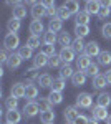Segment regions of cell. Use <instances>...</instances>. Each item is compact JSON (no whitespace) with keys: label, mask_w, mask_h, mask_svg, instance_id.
Returning <instances> with one entry per match:
<instances>
[{"label":"cell","mask_w":111,"mask_h":124,"mask_svg":"<svg viewBox=\"0 0 111 124\" xmlns=\"http://www.w3.org/2000/svg\"><path fill=\"white\" fill-rule=\"evenodd\" d=\"M27 17V8L23 7V5H17V7H13V18H25Z\"/></svg>","instance_id":"cell-34"},{"label":"cell","mask_w":111,"mask_h":124,"mask_svg":"<svg viewBox=\"0 0 111 124\" xmlns=\"http://www.w3.org/2000/svg\"><path fill=\"white\" fill-rule=\"evenodd\" d=\"M22 121V113L17 111V109H13V111H7V114H5V123L9 124H18Z\"/></svg>","instance_id":"cell-11"},{"label":"cell","mask_w":111,"mask_h":124,"mask_svg":"<svg viewBox=\"0 0 111 124\" xmlns=\"http://www.w3.org/2000/svg\"><path fill=\"white\" fill-rule=\"evenodd\" d=\"M48 101L51 103V106L61 104V103H63V94L58 93V91H50V94H48Z\"/></svg>","instance_id":"cell-23"},{"label":"cell","mask_w":111,"mask_h":124,"mask_svg":"<svg viewBox=\"0 0 111 124\" xmlns=\"http://www.w3.org/2000/svg\"><path fill=\"white\" fill-rule=\"evenodd\" d=\"M100 53H101V50H100V45H98L96 41L86 43V46H85V55H88L90 58H94V56H100Z\"/></svg>","instance_id":"cell-7"},{"label":"cell","mask_w":111,"mask_h":124,"mask_svg":"<svg viewBox=\"0 0 111 124\" xmlns=\"http://www.w3.org/2000/svg\"><path fill=\"white\" fill-rule=\"evenodd\" d=\"M22 56H20L18 53H12L10 55V58H9V61H7V66L10 68V70H17V68L22 65Z\"/></svg>","instance_id":"cell-14"},{"label":"cell","mask_w":111,"mask_h":124,"mask_svg":"<svg viewBox=\"0 0 111 124\" xmlns=\"http://www.w3.org/2000/svg\"><path fill=\"white\" fill-rule=\"evenodd\" d=\"M65 88H66V83H65L63 78H55V79H53V83H51V91H58V93H61Z\"/></svg>","instance_id":"cell-26"},{"label":"cell","mask_w":111,"mask_h":124,"mask_svg":"<svg viewBox=\"0 0 111 124\" xmlns=\"http://www.w3.org/2000/svg\"><path fill=\"white\" fill-rule=\"evenodd\" d=\"M88 124H98V121H96V119H94V117H91V119H90V121H88Z\"/></svg>","instance_id":"cell-54"},{"label":"cell","mask_w":111,"mask_h":124,"mask_svg":"<svg viewBox=\"0 0 111 124\" xmlns=\"http://www.w3.org/2000/svg\"><path fill=\"white\" fill-rule=\"evenodd\" d=\"M40 51L43 53V55H46L48 58H51L53 55H55V45H42V48H40Z\"/></svg>","instance_id":"cell-38"},{"label":"cell","mask_w":111,"mask_h":124,"mask_svg":"<svg viewBox=\"0 0 111 124\" xmlns=\"http://www.w3.org/2000/svg\"><path fill=\"white\" fill-rule=\"evenodd\" d=\"M106 109H108V108H101V106L96 104L94 108H93V111H91V113H93V117H94L96 121H106V119L110 117Z\"/></svg>","instance_id":"cell-9"},{"label":"cell","mask_w":111,"mask_h":124,"mask_svg":"<svg viewBox=\"0 0 111 124\" xmlns=\"http://www.w3.org/2000/svg\"><path fill=\"white\" fill-rule=\"evenodd\" d=\"M75 22H76V25H88L90 23V13L86 12V10H80L76 15H75Z\"/></svg>","instance_id":"cell-17"},{"label":"cell","mask_w":111,"mask_h":124,"mask_svg":"<svg viewBox=\"0 0 111 124\" xmlns=\"http://www.w3.org/2000/svg\"><path fill=\"white\" fill-rule=\"evenodd\" d=\"M75 33L78 38H85L90 33V25H75Z\"/></svg>","instance_id":"cell-25"},{"label":"cell","mask_w":111,"mask_h":124,"mask_svg":"<svg viewBox=\"0 0 111 124\" xmlns=\"http://www.w3.org/2000/svg\"><path fill=\"white\" fill-rule=\"evenodd\" d=\"M40 3H43L46 8H51V7H55V0H40Z\"/></svg>","instance_id":"cell-48"},{"label":"cell","mask_w":111,"mask_h":124,"mask_svg":"<svg viewBox=\"0 0 111 124\" xmlns=\"http://www.w3.org/2000/svg\"><path fill=\"white\" fill-rule=\"evenodd\" d=\"M5 108H7V111L18 109V99H17V98H13V96L7 98V99H5Z\"/></svg>","instance_id":"cell-36"},{"label":"cell","mask_w":111,"mask_h":124,"mask_svg":"<svg viewBox=\"0 0 111 124\" xmlns=\"http://www.w3.org/2000/svg\"><path fill=\"white\" fill-rule=\"evenodd\" d=\"M27 45L32 50H35V48H40V37H37V35H30L27 40Z\"/></svg>","instance_id":"cell-37"},{"label":"cell","mask_w":111,"mask_h":124,"mask_svg":"<svg viewBox=\"0 0 111 124\" xmlns=\"http://www.w3.org/2000/svg\"><path fill=\"white\" fill-rule=\"evenodd\" d=\"M88 121H90V119H88L86 116L80 114V116H78V117H76V119L73 121V124H88Z\"/></svg>","instance_id":"cell-46"},{"label":"cell","mask_w":111,"mask_h":124,"mask_svg":"<svg viewBox=\"0 0 111 124\" xmlns=\"http://www.w3.org/2000/svg\"><path fill=\"white\" fill-rule=\"evenodd\" d=\"M63 7H65L71 15H76V13L80 12V3H78V0H65V2H63Z\"/></svg>","instance_id":"cell-16"},{"label":"cell","mask_w":111,"mask_h":124,"mask_svg":"<svg viewBox=\"0 0 111 124\" xmlns=\"http://www.w3.org/2000/svg\"><path fill=\"white\" fill-rule=\"evenodd\" d=\"M106 124H111V116L108 117V119H106Z\"/></svg>","instance_id":"cell-55"},{"label":"cell","mask_w":111,"mask_h":124,"mask_svg":"<svg viewBox=\"0 0 111 124\" xmlns=\"http://www.w3.org/2000/svg\"><path fill=\"white\" fill-rule=\"evenodd\" d=\"M61 63H63V61H61L60 55H53V56L48 60V66H50V68H58Z\"/></svg>","instance_id":"cell-42"},{"label":"cell","mask_w":111,"mask_h":124,"mask_svg":"<svg viewBox=\"0 0 111 124\" xmlns=\"http://www.w3.org/2000/svg\"><path fill=\"white\" fill-rule=\"evenodd\" d=\"M85 10H86L90 15H98V13H100V10H101V3H100V0H91V2H86Z\"/></svg>","instance_id":"cell-12"},{"label":"cell","mask_w":111,"mask_h":124,"mask_svg":"<svg viewBox=\"0 0 111 124\" xmlns=\"http://www.w3.org/2000/svg\"><path fill=\"white\" fill-rule=\"evenodd\" d=\"M98 63L103 65V66H108V65L111 63V53L108 51V50L100 53V56H98Z\"/></svg>","instance_id":"cell-32"},{"label":"cell","mask_w":111,"mask_h":124,"mask_svg":"<svg viewBox=\"0 0 111 124\" xmlns=\"http://www.w3.org/2000/svg\"><path fill=\"white\" fill-rule=\"evenodd\" d=\"M46 13H48V17H51V18H53V17H56V8H55V7H51V8H48Z\"/></svg>","instance_id":"cell-50"},{"label":"cell","mask_w":111,"mask_h":124,"mask_svg":"<svg viewBox=\"0 0 111 124\" xmlns=\"http://www.w3.org/2000/svg\"><path fill=\"white\" fill-rule=\"evenodd\" d=\"M23 75H25V76L28 78V79H38V78H40V73H38V68H30V70H27V71H25V73H23Z\"/></svg>","instance_id":"cell-41"},{"label":"cell","mask_w":111,"mask_h":124,"mask_svg":"<svg viewBox=\"0 0 111 124\" xmlns=\"http://www.w3.org/2000/svg\"><path fill=\"white\" fill-rule=\"evenodd\" d=\"M108 86V81H106V76L104 75H98V76L93 78V88L94 89H103Z\"/></svg>","instance_id":"cell-20"},{"label":"cell","mask_w":111,"mask_h":124,"mask_svg":"<svg viewBox=\"0 0 111 124\" xmlns=\"http://www.w3.org/2000/svg\"><path fill=\"white\" fill-rule=\"evenodd\" d=\"M60 58H61V61L65 63V65H70L73 60H76V53H75V50L71 46H63L60 50Z\"/></svg>","instance_id":"cell-2"},{"label":"cell","mask_w":111,"mask_h":124,"mask_svg":"<svg viewBox=\"0 0 111 124\" xmlns=\"http://www.w3.org/2000/svg\"><path fill=\"white\" fill-rule=\"evenodd\" d=\"M9 58H10V55H7V50H2V51H0V61H2V63H7Z\"/></svg>","instance_id":"cell-47"},{"label":"cell","mask_w":111,"mask_h":124,"mask_svg":"<svg viewBox=\"0 0 111 124\" xmlns=\"http://www.w3.org/2000/svg\"><path fill=\"white\" fill-rule=\"evenodd\" d=\"M38 113H40V106H38L37 101H28L23 106V116L25 117H35Z\"/></svg>","instance_id":"cell-4"},{"label":"cell","mask_w":111,"mask_h":124,"mask_svg":"<svg viewBox=\"0 0 111 124\" xmlns=\"http://www.w3.org/2000/svg\"><path fill=\"white\" fill-rule=\"evenodd\" d=\"M30 31H32V35H43L45 33V27H43V23H42V20H33L32 23H30Z\"/></svg>","instance_id":"cell-13"},{"label":"cell","mask_w":111,"mask_h":124,"mask_svg":"<svg viewBox=\"0 0 111 124\" xmlns=\"http://www.w3.org/2000/svg\"><path fill=\"white\" fill-rule=\"evenodd\" d=\"M23 2H25V3H28V5H32V7H33L35 3H38V0H23Z\"/></svg>","instance_id":"cell-53"},{"label":"cell","mask_w":111,"mask_h":124,"mask_svg":"<svg viewBox=\"0 0 111 124\" xmlns=\"http://www.w3.org/2000/svg\"><path fill=\"white\" fill-rule=\"evenodd\" d=\"M101 35L104 37V38L111 40V23H110V22L103 25V28H101Z\"/></svg>","instance_id":"cell-44"},{"label":"cell","mask_w":111,"mask_h":124,"mask_svg":"<svg viewBox=\"0 0 111 124\" xmlns=\"http://www.w3.org/2000/svg\"><path fill=\"white\" fill-rule=\"evenodd\" d=\"M48 60H50V58L40 51L38 55H35V56H33V66H35V68H43V66H46V65H48Z\"/></svg>","instance_id":"cell-15"},{"label":"cell","mask_w":111,"mask_h":124,"mask_svg":"<svg viewBox=\"0 0 111 124\" xmlns=\"http://www.w3.org/2000/svg\"><path fill=\"white\" fill-rule=\"evenodd\" d=\"M85 2H91V0H85Z\"/></svg>","instance_id":"cell-56"},{"label":"cell","mask_w":111,"mask_h":124,"mask_svg":"<svg viewBox=\"0 0 111 124\" xmlns=\"http://www.w3.org/2000/svg\"><path fill=\"white\" fill-rule=\"evenodd\" d=\"M51 83H53V79H51L50 75H42V76L38 78L40 88H51Z\"/></svg>","instance_id":"cell-35"},{"label":"cell","mask_w":111,"mask_h":124,"mask_svg":"<svg viewBox=\"0 0 111 124\" xmlns=\"http://www.w3.org/2000/svg\"><path fill=\"white\" fill-rule=\"evenodd\" d=\"M86 73L85 71H76L73 75V78H71V83H73L75 86H83L85 83H86Z\"/></svg>","instance_id":"cell-19"},{"label":"cell","mask_w":111,"mask_h":124,"mask_svg":"<svg viewBox=\"0 0 111 124\" xmlns=\"http://www.w3.org/2000/svg\"><path fill=\"white\" fill-rule=\"evenodd\" d=\"M75 61H76V68H78V71H86L88 66L91 65L90 56H88V55H85V53H83V55H78Z\"/></svg>","instance_id":"cell-6"},{"label":"cell","mask_w":111,"mask_h":124,"mask_svg":"<svg viewBox=\"0 0 111 124\" xmlns=\"http://www.w3.org/2000/svg\"><path fill=\"white\" fill-rule=\"evenodd\" d=\"M5 124H9V123H5Z\"/></svg>","instance_id":"cell-57"},{"label":"cell","mask_w":111,"mask_h":124,"mask_svg":"<svg viewBox=\"0 0 111 124\" xmlns=\"http://www.w3.org/2000/svg\"><path fill=\"white\" fill-rule=\"evenodd\" d=\"M38 106H40V113L42 111H46V109H51V103L48 101V98H43L38 101Z\"/></svg>","instance_id":"cell-43"},{"label":"cell","mask_w":111,"mask_h":124,"mask_svg":"<svg viewBox=\"0 0 111 124\" xmlns=\"http://www.w3.org/2000/svg\"><path fill=\"white\" fill-rule=\"evenodd\" d=\"M18 55L22 56V60H32L33 58V50L28 46V45H25V46L18 48Z\"/></svg>","instance_id":"cell-29"},{"label":"cell","mask_w":111,"mask_h":124,"mask_svg":"<svg viewBox=\"0 0 111 124\" xmlns=\"http://www.w3.org/2000/svg\"><path fill=\"white\" fill-rule=\"evenodd\" d=\"M85 46H86V43L83 41V38H78V37L71 43V48L75 50V53H78V55H83L85 53Z\"/></svg>","instance_id":"cell-21"},{"label":"cell","mask_w":111,"mask_h":124,"mask_svg":"<svg viewBox=\"0 0 111 124\" xmlns=\"http://www.w3.org/2000/svg\"><path fill=\"white\" fill-rule=\"evenodd\" d=\"M25 93H27V86L22 85V83H15V85L12 86V89H10V96H13V98H25Z\"/></svg>","instance_id":"cell-8"},{"label":"cell","mask_w":111,"mask_h":124,"mask_svg":"<svg viewBox=\"0 0 111 124\" xmlns=\"http://www.w3.org/2000/svg\"><path fill=\"white\" fill-rule=\"evenodd\" d=\"M100 3H101V7H108V8H111V0H100Z\"/></svg>","instance_id":"cell-51"},{"label":"cell","mask_w":111,"mask_h":124,"mask_svg":"<svg viewBox=\"0 0 111 124\" xmlns=\"http://www.w3.org/2000/svg\"><path fill=\"white\" fill-rule=\"evenodd\" d=\"M7 28H9V31H12V33H17V31L22 28V20L12 17V18L9 20V23H7Z\"/></svg>","instance_id":"cell-24"},{"label":"cell","mask_w":111,"mask_h":124,"mask_svg":"<svg viewBox=\"0 0 111 124\" xmlns=\"http://www.w3.org/2000/svg\"><path fill=\"white\" fill-rule=\"evenodd\" d=\"M70 15H71V13H70V12H68V10H66L65 7H63V5H61L60 8H56V17L61 20V22L68 20V18H70Z\"/></svg>","instance_id":"cell-39"},{"label":"cell","mask_w":111,"mask_h":124,"mask_svg":"<svg viewBox=\"0 0 111 124\" xmlns=\"http://www.w3.org/2000/svg\"><path fill=\"white\" fill-rule=\"evenodd\" d=\"M56 40H58V38H56L55 31H50V30H48V31L43 33V43H45V45H55Z\"/></svg>","instance_id":"cell-31"},{"label":"cell","mask_w":111,"mask_h":124,"mask_svg":"<svg viewBox=\"0 0 111 124\" xmlns=\"http://www.w3.org/2000/svg\"><path fill=\"white\" fill-rule=\"evenodd\" d=\"M40 121L43 124H53V121H55V113H53L51 109L42 111V113H40Z\"/></svg>","instance_id":"cell-18"},{"label":"cell","mask_w":111,"mask_h":124,"mask_svg":"<svg viewBox=\"0 0 111 124\" xmlns=\"http://www.w3.org/2000/svg\"><path fill=\"white\" fill-rule=\"evenodd\" d=\"M25 98L28 101H33L35 98H38V88L35 85H27V93H25Z\"/></svg>","instance_id":"cell-28"},{"label":"cell","mask_w":111,"mask_h":124,"mask_svg":"<svg viewBox=\"0 0 111 124\" xmlns=\"http://www.w3.org/2000/svg\"><path fill=\"white\" fill-rule=\"evenodd\" d=\"M96 104L101 106V108H108L111 104V96L108 93H101V94L98 96V99H96Z\"/></svg>","instance_id":"cell-27"},{"label":"cell","mask_w":111,"mask_h":124,"mask_svg":"<svg viewBox=\"0 0 111 124\" xmlns=\"http://www.w3.org/2000/svg\"><path fill=\"white\" fill-rule=\"evenodd\" d=\"M88 76H91V78H94V76H98L100 75V68H98V65L96 63H91L90 66H88V70L85 71Z\"/></svg>","instance_id":"cell-40"},{"label":"cell","mask_w":111,"mask_h":124,"mask_svg":"<svg viewBox=\"0 0 111 124\" xmlns=\"http://www.w3.org/2000/svg\"><path fill=\"white\" fill-rule=\"evenodd\" d=\"M5 3L7 5H12V7H17V5L22 3V0H5Z\"/></svg>","instance_id":"cell-49"},{"label":"cell","mask_w":111,"mask_h":124,"mask_svg":"<svg viewBox=\"0 0 111 124\" xmlns=\"http://www.w3.org/2000/svg\"><path fill=\"white\" fill-rule=\"evenodd\" d=\"M61 28H63V22L58 18V17H53V18L50 20V23H48V30L50 31H61Z\"/></svg>","instance_id":"cell-22"},{"label":"cell","mask_w":111,"mask_h":124,"mask_svg":"<svg viewBox=\"0 0 111 124\" xmlns=\"http://www.w3.org/2000/svg\"><path fill=\"white\" fill-rule=\"evenodd\" d=\"M104 76H106V81H108V85H111V70H108V71H106V75H104Z\"/></svg>","instance_id":"cell-52"},{"label":"cell","mask_w":111,"mask_h":124,"mask_svg":"<svg viewBox=\"0 0 111 124\" xmlns=\"http://www.w3.org/2000/svg\"><path fill=\"white\" fill-rule=\"evenodd\" d=\"M3 45H5V50H17L20 45V38L17 33H12V31H9L7 35H5V40H3Z\"/></svg>","instance_id":"cell-1"},{"label":"cell","mask_w":111,"mask_h":124,"mask_svg":"<svg viewBox=\"0 0 111 124\" xmlns=\"http://www.w3.org/2000/svg\"><path fill=\"white\" fill-rule=\"evenodd\" d=\"M110 15H111V8H108V7H101L100 13H98V18H108Z\"/></svg>","instance_id":"cell-45"},{"label":"cell","mask_w":111,"mask_h":124,"mask_svg":"<svg viewBox=\"0 0 111 124\" xmlns=\"http://www.w3.org/2000/svg\"><path fill=\"white\" fill-rule=\"evenodd\" d=\"M46 12H48V8L43 3H35L32 7V17H33V20H42L45 15H48Z\"/></svg>","instance_id":"cell-5"},{"label":"cell","mask_w":111,"mask_h":124,"mask_svg":"<svg viewBox=\"0 0 111 124\" xmlns=\"http://www.w3.org/2000/svg\"><path fill=\"white\" fill-rule=\"evenodd\" d=\"M58 43L63 45V46H70V45L73 43V41H71V37H70V33H68V31H61L60 37H58Z\"/></svg>","instance_id":"cell-33"},{"label":"cell","mask_w":111,"mask_h":124,"mask_svg":"<svg viewBox=\"0 0 111 124\" xmlns=\"http://www.w3.org/2000/svg\"><path fill=\"white\" fill-rule=\"evenodd\" d=\"M75 73H76V71H73L71 65H63L61 70H60V78H63V79H66V78H73Z\"/></svg>","instance_id":"cell-30"},{"label":"cell","mask_w":111,"mask_h":124,"mask_svg":"<svg viewBox=\"0 0 111 124\" xmlns=\"http://www.w3.org/2000/svg\"><path fill=\"white\" fill-rule=\"evenodd\" d=\"M63 116H65V119H66L68 124H73V121L80 116L78 108H76V106H68V108L65 109V113H63Z\"/></svg>","instance_id":"cell-10"},{"label":"cell","mask_w":111,"mask_h":124,"mask_svg":"<svg viewBox=\"0 0 111 124\" xmlns=\"http://www.w3.org/2000/svg\"><path fill=\"white\" fill-rule=\"evenodd\" d=\"M91 103H93V98L91 94H88V93H80V94L76 96V108H83V109H88V108H91Z\"/></svg>","instance_id":"cell-3"}]
</instances>
